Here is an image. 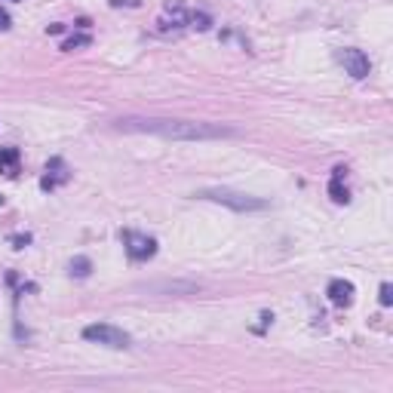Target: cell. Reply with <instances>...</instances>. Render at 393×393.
Masks as SVG:
<instances>
[{"instance_id":"7","label":"cell","mask_w":393,"mask_h":393,"mask_svg":"<svg viewBox=\"0 0 393 393\" xmlns=\"http://www.w3.org/2000/svg\"><path fill=\"white\" fill-rule=\"evenodd\" d=\"M326 295H329V302H332L335 307H350V304H354L357 289H354V283H347V280H332L329 289H326Z\"/></svg>"},{"instance_id":"9","label":"cell","mask_w":393,"mask_h":393,"mask_svg":"<svg viewBox=\"0 0 393 393\" xmlns=\"http://www.w3.org/2000/svg\"><path fill=\"white\" fill-rule=\"evenodd\" d=\"M19 172V148H0V175H6V179H13Z\"/></svg>"},{"instance_id":"2","label":"cell","mask_w":393,"mask_h":393,"mask_svg":"<svg viewBox=\"0 0 393 393\" xmlns=\"http://www.w3.org/2000/svg\"><path fill=\"white\" fill-rule=\"evenodd\" d=\"M200 200H212V203H222V206H231L237 212H258V209H267L264 200H258L252 194H240V191H231V188H206L196 194Z\"/></svg>"},{"instance_id":"3","label":"cell","mask_w":393,"mask_h":393,"mask_svg":"<svg viewBox=\"0 0 393 393\" xmlns=\"http://www.w3.org/2000/svg\"><path fill=\"white\" fill-rule=\"evenodd\" d=\"M84 338L92 341V344H101V347H111V350H126L129 347V335L123 329L111 326V323H92L84 329Z\"/></svg>"},{"instance_id":"14","label":"cell","mask_w":393,"mask_h":393,"mask_svg":"<svg viewBox=\"0 0 393 393\" xmlns=\"http://www.w3.org/2000/svg\"><path fill=\"white\" fill-rule=\"evenodd\" d=\"M13 25H9V16H6V9H0V31H9Z\"/></svg>"},{"instance_id":"11","label":"cell","mask_w":393,"mask_h":393,"mask_svg":"<svg viewBox=\"0 0 393 393\" xmlns=\"http://www.w3.org/2000/svg\"><path fill=\"white\" fill-rule=\"evenodd\" d=\"M89 44H92V37H89V34H74V37H68L65 44H61V49H65V53H74V49L89 46Z\"/></svg>"},{"instance_id":"12","label":"cell","mask_w":393,"mask_h":393,"mask_svg":"<svg viewBox=\"0 0 393 393\" xmlns=\"http://www.w3.org/2000/svg\"><path fill=\"white\" fill-rule=\"evenodd\" d=\"M188 22H191V28H196V31H206L212 22H209V16H203V13H191L188 16Z\"/></svg>"},{"instance_id":"5","label":"cell","mask_w":393,"mask_h":393,"mask_svg":"<svg viewBox=\"0 0 393 393\" xmlns=\"http://www.w3.org/2000/svg\"><path fill=\"white\" fill-rule=\"evenodd\" d=\"M338 61L344 65V71L354 80H363L369 77V71H372V61L369 56L363 53V49H354V46H344V49H338Z\"/></svg>"},{"instance_id":"15","label":"cell","mask_w":393,"mask_h":393,"mask_svg":"<svg viewBox=\"0 0 393 393\" xmlns=\"http://www.w3.org/2000/svg\"><path fill=\"white\" fill-rule=\"evenodd\" d=\"M13 243H16V249H22V246L28 243V237H13Z\"/></svg>"},{"instance_id":"4","label":"cell","mask_w":393,"mask_h":393,"mask_svg":"<svg viewBox=\"0 0 393 393\" xmlns=\"http://www.w3.org/2000/svg\"><path fill=\"white\" fill-rule=\"evenodd\" d=\"M123 246H126L132 262H148V258L157 255V240H154V237H144V234H136V231L123 234Z\"/></svg>"},{"instance_id":"8","label":"cell","mask_w":393,"mask_h":393,"mask_svg":"<svg viewBox=\"0 0 393 393\" xmlns=\"http://www.w3.org/2000/svg\"><path fill=\"white\" fill-rule=\"evenodd\" d=\"M344 166H338L332 172V181H329V194H332L335 203H350V194H347V184H344Z\"/></svg>"},{"instance_id":"10","label":"cell","mask_w":393,"mask_h":393,"mask_svg":"<svg viewBox=\"0 0 393 393\" xmlns=\"http://www.w3.org/2000/svg\"><path fill=\"white\" fill-rule=\"evenodd\" d=\"M89 271H92V262H89V258L77 255L74 262H71V277H89Z\"/></svg>"},{"instance_id":"1","label":"cell","mask_w":393,"mask_h":393,"mask_svg":"<svg viewBox=\"0 0 393 393\" xmlns=\"http://www.w3.org/2000/svg\"><path fill=\"white\" fill-rule=\"evenodd\" d=\"M117 129L151 132V136L175 139V141H209V139L234 136L231 126H215V123H196V120H172V117H126V120H117Z\"/></svg>"},{"instance_id":"13","label":"cell","mask_w":393,"mask_h":393,"mask_svg":"<svg viewBox=\"0 0 393 393\" xmlns=\"http://www.w3.org/2000/svg\"><path fill=\"white\" fill-rule=\"evenodd\" d=\"M378 302H381V307H390V304H393V286H390V283H381Z\"/></svg>"},{"instance_id":"6","label":"cell","mask_w":393,"mask_h":393,"mask_svg":"<svg viewBox=\"0 0 393 393\" xmlns=\"http://www.w3.org/2000/svg\"><path fill=\"white\" fill-rule=\"evenodd\" d=\"M71 179V172H68V166H65V160H59V157H53L46 163V175L40 179V188L44 191H56L59 184H65Z\"/></svg>"}]
</instances>
